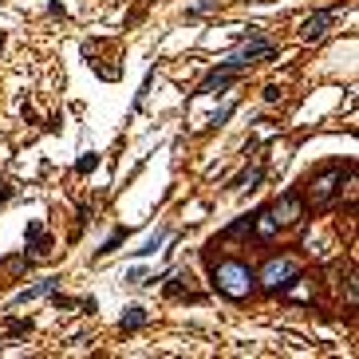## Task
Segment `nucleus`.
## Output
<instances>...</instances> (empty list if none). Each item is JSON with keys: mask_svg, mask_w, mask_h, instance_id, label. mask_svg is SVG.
<instances>
[{"mask_svg": "<svg viewBox=\"0 0 359 359\" xmlns=\"http://www.w3.org/2000/svg\"><path fill=\"white\" fill-rule=\"evenodd\" d=\"M297 276H300V260L297 257H273L265 269H260V285L269 288V292H285Z\"/></svg>", "mask_w": 359, "mask_h": 359, "instance_id": "obj_3", "label": "nucleus"}, {"mask_svg": "<svg viewBox=\"0 0 359 359\" xmlns=\"http://www.w3.org/2000/svg\"><path fill=\"white\" fill-rule=\"evenodd\" d=\"M276 99H281V87L269 83V87H265V103H276Z\"/></svg>", "mask_w": 359, "mask_h": 359, "instance_id": "obj_14", "label": "nucleus"}, {"mask_svg": "<svg viewBox=\"0 0 359 359\" xmlns=\"http://www.w3.org/2000/svg\"><path fill=\"white\" fill-rule=\"evenodd\" d=\"M28 328H32V324H28V320H16V324H12V335H24Z\"/></svg>", "mask_w": 359, "mask_h": 359, "instance_id": "obj_15", "label": "nucleus"}, {"mask_svg": "<svg viewBox=\"0 0 359 359\" xmlns=\"http://www.w3.org/2000/svg\"><path fill=\"white\" fill-rule=\"evenodd\" d=\"M273 51H276V48L269 44V40H253V44H245V48H237L229 60H222L217 67H237V72H241V67H249L257 56H273Z\"/></svg>", "mask_w": 359, "mask_h": 359, "instance_id": "obj_5", "label": "nucleus"}, {"mask_svg": "<svg viewBox=\"0 0 359 359\" xmlns=\"http://www.w3.org/2000/svg\"><path fill=\"white\" fill-rule=\"evenodd\" d=\"M95 166H99V154L91 150V154H83V158L75 162V174H91V170H95Z\"/></svg>", "mask_w": 359, "mask_h": 359, "instance_id": "obj_12", "label": "nucleus"}, {"mask_svg": "<svg viewBox=\"0 0 359 359\" xmlns=\"http://www.w3.org/2000/svg\"><path fill=\"white\" fill-rule=\"evenodd\" d=\"M344 174H347L344 166H340V162H332V166H324V170L308 182V198H312V206H316V210H324V206H328V201L340 194V186H344Z\"/></svg>", "mask_w": 359, "mask_h": 359, "instance_id": "obj_2", "label": "nucleus"}, {"mask_svg": "<svg viewBox=\"0 0 359 359\" xmlns=\"http://www.w3.org/2000/svg\"><path fill=\"white\" fill-rule=\"evenodd\" d=\"M269 213H273V222L285 229V225H297L300 217H304V201H300V194H285L281 201L269 206Z\"/></svg>", "mask_w": 359, "mask_h": 359, "instance_id": "obj_4", "label": "nucleus"}, {"mask_svg": "<svg viewBox=\"0 0 359 359\" xmlns=\"http://www.w3.org/2000/svg\"><path fill=\"white\" fill-rule=\"evenodd\" d=\"M150 316H147V308H126V316H123V332H135V328H142Z\"/></svg>", "mask_w": 359, "mask_h": 359, "instance_id": "obj_9", "label": "nucleus"}, {"mask_svg": "<svg viewBox=\"0 0 359 359\" xmlns=\"http://www.w3.org/2000/svg\"><path fill=\"white\" fill-rule=\"evenodd\" d=\"M162 241H166V233H162V229H158V233L150 237V241H147V245H142V249H135V257H154V249H158Z\"/></svg>", "mask_w": 359, "mask_h": 359, "instance_id": "obj_11", "label": "nucleus"}, {"mask_svg": "<svg viewBox=\"0 0 359 359\" xmlns=\"http://www.w3.org/2000/svg\"><path fill=\"white\" fill-rule=\"evenodd\" d=\"M60 288V276H44V281H36V285H28L16 292V304H28V300H36V297H48V292H56Z\"/></svg>", "mask_w": 359, "mask_h": 359, "instance_id": "obj_7", "label": "nucleus"}, {"mask_svg": "<svg viewBox=\"0 0 359 359\" xmlns=\"http://www.w3.org/2000/svg\"><path fill=\"white\" fill-rule=\"evenodd\" d=\"M233 107H237V103H225V107H222V111H217V115H213L210 123H213V126H222L225 119H229V115H233Z\"/></svg>", "mask_w": 359, "mask_h": 359, "instance_id": "obj_13", "label": "nucleus"}, {"mask_svg": "<svg viewBox=\"0 0 359 359\" xmlns=\"http://www.w3.org/2000/svg\"><path fill=\"white\" fill-rule=\"evenodd\" d=\"M332 16H335L332 8H328V12H312L308 20L300 24V40H308V44H312V40H320L324 32H328V24H332Z\"/></svg>", "mask_w": 359, "mask_h": 359, "instance_id": "obj_6", "label": "nucleus"}, {"mask_svg": "<svg viewBox=\"0 0 359 359\" xmlns=\"http://www.w3.org/2000/svg\"><path fill=\"white\" fill-rule=\"evenodd\" d=\"M123 241H126V229H115V233L107 237V241H103V245L95 249V253H99V257H107V253H115V249L123 245Z\"/></svg>", "mask_w": 359, "mask_h": 359, "instance_id": "obj_10", "label": "nucleus"}, {"mask_svg": "<svg viewBox=\"0 0 359 359\" xmlns=\"http://www.w3.org/2000/svg\"><path fill=\"white\" fill-rule=\"evenodd\" d=\"M253 281H257V273L237 257H225V260L213 265V288L225 292L229 300H245L249 292H253Z\"/></svg>", "mask_w": 359, "mask_h": 359, "instance_id": "obj_1", "label": "nucleus"}, {"mask_svg": "<svg viewBox=\"0 0 359 359\" xmlns=\"http://www.w3.org/2000/svg\"><path fill=\"white\" fill-rule=\"evenodd\" d=\"M28 249H32L36 257H48V253H51V237H48V229H44L40 222L28 225Z\"/></svg>", "mask_w": 359, "mask_h": 359, "instance_id": "obj_8", "label": "nucleus"}]
</instances>
